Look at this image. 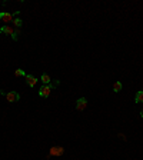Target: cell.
<instances>
[{"label":"cell","mask_w":143,"mask_h":160,"mask_svg":"<svg viewBox=\"0 0 143 160\" xmlns=\"http://www.w3.org/2000/svg\"><path fill=\"white\" fill-rule=\"evenodd\" d=\"M59 84V80H56V83H50V84H42L39 89V96L43 97V99H47V97L50 96V92L52 89H56V86Z\"/></svg>","instance_id":"cell-1"},{"label":"cell","mask_w":143,"mask_h":160,"mask_svg":"<svg viewBox=\"0 0 143 160\" xmlns=\"http://www.w3.org/2000/svg\"><path fill=\"white\" fill-rule=\"evenodd\" d=\"M4 97H6V100L9 103H14V102H19L20 100V95L17 92H7Z\"/></svg>","instance_id":"cell-2"},{"label":"cell","mask_w":143,"mask_h":160,"mask_svg":"<svg viewBox=\"0 0 143 160\" xmlns=\"http://www.w3.org/2000/svg\"><path fill=\"white\" fill-rule=\"evenodd\" d=\"M87 107V99L86 97H80L76 100V109L80 110V112H83V110Z\"/></svg>","instance_id":"cell-3"},{"label":"cell","mask_w":143,"mask_h":160,"mask_svg":"<svg viewBox=\"0 0 143 160\" xmlns=\"http://www.w3.org/2000/svg\"><path fill=\"white\" fill-rule=\"evenodd\" d=\"M0 20H3L4 23H10L13 22V14L9 12H0Z\"/></svg>","instance_id":"cell-4"},{"label":"cell","mask_w":143,"mask_h":160,"mask_svg":"<svg viewBox=\"0 0 143 160\" xmlns=\"http://www.w3.org/2000/svg\"><path fill=\"white\" fill-rule=\"evenodd\" d=\"M25 79H26V83H27L29 87H34V86L37 84V79H36L34 76H32V74H26Z\"/></svg>","instance_id":"cell-5"},{"label":"cell","mask_w":143,"mask_h":160,"mask_svg":"<svg viewBox=\"0 0 143 160\" xmlns=\"http://www.w3.org/2000/svg\"><path fill=\"white\" fill-rule=\"evenodd\" d=\"M0 33H1V34H10V36H12V34L14 33V29L12 27V26L4 25V26L0 27Z\"/></svg>","instance_id":"cell-6"},{"label":"cell","mask_w":143,"mask_h":160,"mask_svg":"<svg viewBox=\"0 0 143 160\" xmlns=\"http://www.w3.org/2000/svg\"><path fill=\"white\" fill-rule=\"evenodd\" d=\"M65 153V149L63 147H52L50 149V153H49V156H62V154Z\"/></svg>","instance_id":"cell-7"},{"label":"cell","mask_w":143,"mask_h":160,"mask_svg":"<svg viewBox=\"0 0 143 160\" xmlns=\"http://www.w3.org/2000/svg\"><path fill=\"white\" fill-rule=\"evenodd\" d=\"M40 80H42V83L43 84H50L52 83V79H50V76H49L47 73H43V74L40 76Z\"/></svg>","instance_id":"cell-8"},{"label":"cell","mask_w":143,"mask_h":160,"mask_svg":"<svg viewBox=\"0 0 143 160\" xmlns=\"http://www.w3.org/2000/svg\"><path fill=\"white\" fill-rule=\"evenodd\" d=\"M135 103H143V90H139L135 96Z\"/></svg>","instance_id":"cell-9"},{"label":"cell","mask_w":143,"mask_h":160,"mask_svg":"<svg viewBox=\"0 0 143 160\" xmlns=\"http://www.w3.org/2000/svg\"><path fill=\"white\" fill-rule=\"evenodd\" d=\"M122 89H123V84H122V82H116V83L113 84V92H115V93H119Z\"/></svg>","instance_id":"cell-10"},{"label":"cell","mask_w":143,"mask_h":160,"mask_svg":"<svg viewBox=\"0 0 143 160\" xmlns=\"http://www.w3.org/2000/svg\"><path fill=\"white\" fill-rule=\"evenodd\" d=\"M13 23H14V27H16V29H20L22 25H23V20L19 19V17H16V19H13Z\"/></svg>","instance_id":"cell-11"},{"label":"cell","mask_w":143,"mask_h":160,"mask_svg":"<svg viewBox=\"0 0 143 160\" xmlns=\"http://www.w3.org/2000/svg\"><path fill=\"white\" fill-rule=\"evenodd\" d=\"M14 76L16 77H26V73L22 70V69H16V70H14Z\"/></svg>","instance_id":"cell-12"},{"label":"cell","mask_w":143,"mask_h":160,"mask_svg":"<svg viewBox=\"0 0 143 160\" xmlns=\"http://www.w3.org/2000/svg\"><path fill=\"white\" fill-rule=\"evenodd\" d=\"M19 36H20V29H14V33L12 34V39L16 42V40L19 39Z\"/></svg>","instance_id":"cell-13"},{"label":"cell","mask_w":143,"mask_h":160,"mask_svg":"<svg viewBox=\"0 0 143 160\" xmlns=\"http://www.w3.org/2000/svg\"><path fill=\"white\" fill-rule=\"evenodd\" d=\"M6 93L7 92H4V90H0V95H1V96H6Z\"/></svg>","instance_id":"cell-14"},{"label":"cell","mask_w":143,"mask_h":160,"mask_svg":"<svg viewBox=\"0 0 143 160\" xmlns=\"http://www.w3.org/2000/svg\"><path fill=\"white\" fill-rule=\"evenodd\" d=\"M142 117H143V110H142Z\"/></svg>","instance_id":"cell-15"}]
</instances>
